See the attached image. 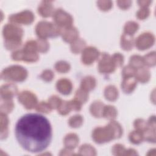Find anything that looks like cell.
<instances>
[{
  "instance_id": "obj_13",
  "label": "cell",
  "mask_w": 156,
  "mask_h": 156,
  "mask_svg": "<svg viewBox=\"0 0 156 156\" xmlns=\"http://www.w3.org/2000/svg\"><path fill=\"white\" fill-rule=\"evenodd\" d=\"M82 119L79 116H75L70 119V125L73 127H77L80 125Z\"/></svg>"
},
{
  "instance_id": "obj_10",
  "label": "cell",
  "mask_w": 156,
  "mask_h": 156,
  "mask_svg": "<svg viewBox=\"0 0 156 156\" xmlns=\"http://www.w3.org/2000/svg\"><path fill=\"white\" fill-rule=\"evenodd\" d=\"M58 90L63 94H69L71 90V85L70 82L66 79H62L57 82Z\"/></svg>"
},
{
  "instance_id": "obj_9",
  "label": "cell",
  "mask_w": 156,
  "mask_h": 156,
  "mask_svg": "<svg viewBox=\"0 0 156 156\" xmlns=\"http://www.w3.org/2000/svg\"><path fill=\"white\" fill-rule=\"evenodd\" d=\"M109 57L107 55H105L103 58H102L101 61L99 63V70L101 72H110L113 69L112 64L109 63Z\"/></svg>"
},
{
  "instance_id": "obj_12",
  "label": "cell",
  "mask_w": 156,
  "mask_h": 156,
  "mask_svg": "<svg viewBox=\"0 0 156 156\" xmlns=\"http://www.w3.org/2000/svg\"><path fill=\"white\" fill-rule=\"evenodd\" d=\"M1 105V113H9L10 112L13 108V104L10 99H2Z\"/></svg>"
},
{
  "instance_id": "obj_14",
  "label": "cell",
  "mask_w": 156,
  "mask_h": 156,
  "mask_svg": "<svg viewBox=\"0 0 156 156\" xmlns=\"http://www.w3.org/2000/svg\"><path fill=\"white\" fill-rule=\"evenodd\" d=\"M136 24L134 23H129L127 24H126L125 27V30L127 32L132 33L135 32L134 30H136Z\"/></svg>"
},
{
  "instance_id": "obj_8",
  "label": "cell",
  "mask_w": 156,
  "mask_h": 156,
  "mask_svg": "<svg viewBox=\"0 0 156 156\" xmlns=\"http://www.w3.org/2000/svg\"><path fill=\"white\" fill-rule=\"evenodd\" d=\"M55 21L61 25H68L71 23V18L67 13L59 10L56 13Z\"/></svg>"
},
{
  "instance_id": "obj_4",
  "label": "cell",
  "mask_w": 156,
  "mask_h": 156,
  "mask_svg": "<svg viewBox=\"0 0 156 156\" xmlns=\"http://www.w3.org/2000/svg\"><path fill=\"white\" fill-rule=\"evenodd\" d=\"M33 15L30 12L26 11L18 14L12 15L9 17V20L12 22L30 23L33 21Z\"/></svg>"
},
{
  "instance_id": "obj_2",
  "label": "cell",
  "mask_w": 156,
  "mask_h": 156,
  "mask_svg": "<svg viewBox=\"0 0 156 156\" xmlns=\"http://www.w3.org/2000/svg\"><path fill=\"white\" fill-rule=\"evenodd\" d=\"M27 73L25 69L18 66H12L4 69L1 73V78L6 80L22 81L25 79Z\"/></svg>"
},
{
  "instance_id": "obj_15",
  "label": "cell",
  "mask_w": 156,
  "mask_h": 156,
  "mask_svg": "<svg viewBox=\"0 0 156 156\" xmlns=\"http://www.w3.org/2000/svg\"><path fill=\"white\" fill-rule=\"evenodd\" d=\"M46 75L43 73V74H42L41 77H43L44 79L46 80H50L52 79V72L50 71H46Z\"/></svg>"
},
{
  "instance_id": "obj_1",
  "label": "cell",
  "mask_w": 156,
  "mask_h": 156,
  "mask_svg": "<svg viewBox=\"0 0 156 156\" xmlns=\"http://www.w3.org/2000/svg\"><path fill=\"white\" fill-rule=\"evenodd\" d=\"M15 135L20 144L26 151L38 152L45 149L52 138L49 121L44 116L26 114L17 122Z\"/></svg>"
},
{
  "instance_id": "obj_5",
  "label": "cell",
  "mask_w": 156,
  "mask_h": 156,
  "mask_svg": "<svg viewBox=\"0 0 156 156\" xmlns=\"http://www.w3.org/2000/svg\"><path fill=\"white\" fill-rule=\"evenodd\" d=\"M19 100L27 108H32L37 101L35 96L29 92H23L21 93L19 96Z\"/></svg>"
},
{
  "instance_id": "obj_7",
  "label": "cell",
  "mask_w": 156,
  "mask_h": 156,
  "mask_svg": "<svg viewBox=\"0 0 156 156\" xmlns=\"http://www.w3.org/2000/svg\"><path fill=\"white\" fill-rule=\"evenodd\" d=\"M98 55V52L92 48H87L82 55V60L86 64H90L96 59Z\"/></svg>"
},
{
  "instance_id": "obj_6",
  "label": "cell",
  "mask_w": 156,
  "mask_h": 156,
  "mask_svg": "<svg viewBox=\"0 0 156 156\" xmlns=\"http://www.w3.org/2000/svg\"><path fill=\"white\" fill-rule=\"evenodd\" d=\"M16 88L12 84L4 85L1 88V96L2 99H10L15 94Z\"/></svg>"
},
{
  "instance_id": "obj_11",
  "label": "cell",
  "mask_w": 156,
  "mask_h": 156,
  "mask_svg": "<svg viewBox=\"0 0 156 156\" xmlns=\"http://www.w3.org/2000/svg\"><path fill=\"white\" fill-rule=\"evenodd\" d=\"M8 124V119L5 113H1V136L3 139L6 136L5 132H7V127Z\"/></svg>"
},
{
  "instance_id": "obj_3",
  "label": "cell",
  "mask_w": 156,
  "mask_h": 156,
  "mask_svg": "<svg viewBox=\"0 0 156 156\" xmlns=\"http://www.w3.org/2000/svg\"><path fill=\"white\" fill-rule=\"evenodd\" d=\"M22 30L12 24H7L4 27L3 35L6 40H20Z\"/></svg>"
}]
</instances>
